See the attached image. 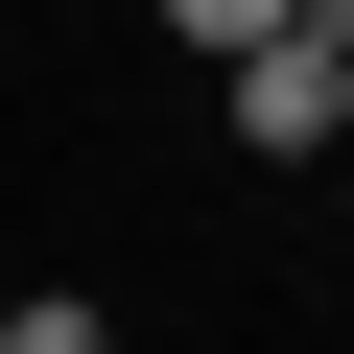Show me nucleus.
<instances>
[{
	"label": "nucleus",
	"instance_id": "1",
	"mask_svg": "<svg viewBox=\"0 0 354 354\" xmlns=\"http://www.w3.org/2000/svg\"><path fill=\"white\" fill-rule=\"evenodd\" d=\"M213 95H236V142H260V165H307V142H354V71H330V48H236Z\"/></svg>",
	"mask_w": 354,
	"mask_h": 354
},
{
	"label": "nucleus",
	"instance_id": "2",
	"mask_svg": "<svg viewBox=\"0 0 354 354\" xmlns=\"http://www.w3.org/2000/svg\"><path fill=\"white\" fill-rule=\"evenodd\" d=\"M165 48H213V71H236V48H283V0H165Z\"/></svg>",
	"mask_w": 354,
	"mask_h": 354
},
{
	"label": "nucleus",
	"instance_id": "3",
	"mask_svg": "<svg viewBox=\"0 0 354 354\" xmlns=\"http://www.w3.org/2000/svg\"><path fill=\"white\" fill-rule=\"evenodd\" d=\"M0 354H118V330H95L71 283H48V307H0Z\"/></svg>",
	"mask_w": 354,
	"mask_h": 354
},
{
	"label": "nucleus",
	"instance_id": "4",
	"mask_svg": "<svg viewBox=\"0 0 354 354\" xmlns=\"http://www.w3.org/2000/svg\"><path fill=\"white\" fill-rule=\"evenodd\" d=\"M283 48H330V71H354V0H283Z\"/></svg>",
	"mask_w": 354,
	"mask_h": 354
}]
</instances>
